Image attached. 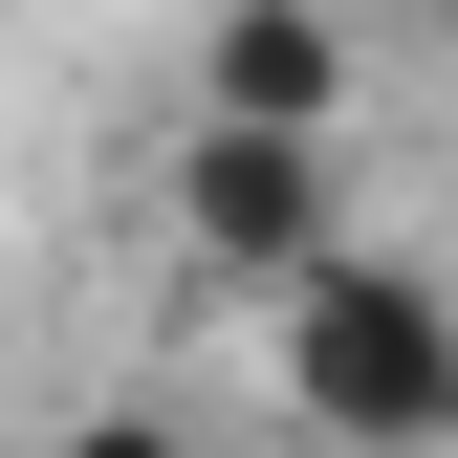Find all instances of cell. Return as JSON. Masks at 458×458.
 I'll use <instances>...</instances> for the list:
<instances>
[{
	"label": "cell",
	"mask_w": 458,
	"mask_h": 458,
	"mask_svg": "<svg viewBox=\"0 0 458 458\" xmlns=\"http://www.w3.org/2000/svg\"><path fill=\"white\" fill-rule=\"evenodd\" d=\"M284 415H306L327 458H458V284H415V262H306V284H284Z\"/></svg>",
	"instance_id": "6da1fadb"
},
{
	"label": "cell",
	"mask_w": 458,
	"mask_h": 458,
	"mask_svg": "<svg viewBox=\"0 0 458 458\" xmlns=\"http://www.w3.org/2000/svg\"><path fill=\"white\" fill-rule=\"evenodd\" d=\"M175 262L218 284H306V262H350V175H327V131H241V109H197L175 131Z\"/></svg>",
	"instance_id": "7a4b0ae2"
},
{
	"label": "cell",
	"mask_w": 458,
	"mask_h": 458,
	"mask_svg": "<svg viewBox=\"0 0 458 458\" xmlns=\"http://www.w3.org/2000/svg\"><path fill=\"white\" fill-rule=\"evenodd\" d=\"M197 109H241V131H350V22H327V0H218L197 22Z\"/></svg>",
	"instance_id": "3957f363"
},
{
	"label": "cell",
	"mask_w": 458,
	"mask_h": 458,
	"mask_svg": "<svg viewBox=\"0 0 458 458\" xmlns=\"http://www.w3.org/2000/svg\"><path fill=\"white\" fill-rule=\"evenodd\" d=\"M0 458H197L175 415H44V437H0Z\"/></svg>",
	"instance_id": "277c9868"
}]
</instances>
